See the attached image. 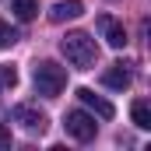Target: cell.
<instances>
[{"instance_id":"cell-1","label":"cell","mask_w":151,"mask_h":151,"mask_svg":"<svg viewBox=\"0 0 151 151\" xmlns=\"http://www.w3.org/2000/svg\"><path fill=\"white\" fill-rule=\"evenodd\" d=\"M60 53L67 56V63L77 67V70H91L95 60H99V46L88 32H67L60 39Z\"/></svg>"},{"instance_id":"cell-2","label":"cell","mask_w":151,"mask_h":151,"mask_svg":"<svg viewBox=\"0 0 151 151\" xmlns=\"http://www.w3.org/2000/svg\"><path fill=\"white\" fill-rule=\"evenodd\" d=\"M63 88H67V70L53 60H42L35 67V91L46 95V99H56Z\"/></svg>"},{"instance_id":"cell-3","label":"cell","mask_w":151,"mask_h":151,"mask_svg":"<svg viewBox=\"0 0 151 151\" xmlns=\"http://www.w3.org/2000/svg\"><path fill=\"white\" fill-rule=\"evenodd\" d=\"M63 127H67V134H70L74 141H91V137H95V130H99V127H95V119H91L88 113H81V109H74V113L63 116Z\"/></svg>"},{"instance_id":"cell-4","label":"cell","mask_w":151,"mask_h":151,"mask_svg":"<svg viewBox=\"0 0 151 151\" xmlns=\"http://www.w3.org/2000/svg\"><path fill=\"white\" fill-rule=\"evenodd\" d=\"M99 32H102V39H106L113 49H123V46H127V28L116 21L113 14H99Z\"/></svg>"},{"instance_id":"cell-5","label":"cell","mask_w":151,"mask_h":151,"mask_svg":"<svg viewBox=\"0 0 151 151\" xmlns=\"http://www.w3.org/2000/svg\"><path fill=\"white\" fill-rule=\"evenodd\" d=\"M14 123H21L28 134H42L46 130V116L39 113V109H32V106H18L14 109Z\"/></svg>"},{"instance_id":"cell-6","label":"cell","mask_w":151,"mask_h":151,"mask_svg":"<svg viewBox=\"0 0 151 151\" xmlns=\"http://www.w3.org/2000/svg\"><path fill=\"white\" fill-rule=\"evenodd\" d=\"M77 99H81V102H84L88 109H95V113L102 116V119H113V116H116L113 102H106V99H102V95H95L91 88H77Z\"/></svg>"},{"instance_id":"cell-7","label":"cell","mask_w":151,"mask_h":151,"mask_svg":"<svg viewBox=\"0 0 151 151\" xmlns=\"http://www.w3.org/2000/svg\"><path fill=\"white\" fill-rule=\"evenodd\" d=\"M102 84H106V88H116V91L130 88V63H113V67L102 74Z\"/></svg>"},{"instance_id":"cell-8","label":"cell","mask_w":151,"mask_h":151,"mask_svg":"<svg viewBox=\"0 0 151 151\" xmlns=\"http://www.w3.org/2000/svg\"><path fill=\"white\" fill-rule=\"evenodd\" d=\"M81 14H84V4H81V0H60V4H53V11H49L53 21H74Z\"/></svg>"},{"instance_id":"cell-9","label":"cell","mask_w":151,"mask_h":151,"mask_svg":"<svg viewBox=\"0 0 151 151\" xmlns=\"http://www.w3.org/2000/svg\"><path fill=\"white\" fill-rule=\"evenodd\" d=\"M11 11L18 21H32L39 14V0H11Z\"/></svg>"},{"instance_id":"cell-10","label":"cell","mask_w":151,"mask_h":151,"mask_svg":"<svg viewBox=\"0 0 151 151\" xmlns=\"http://www.w3.org/2000/svg\"><path fill=\"white\" fill-rule=\"evenodd\" d=\"M130 116H134V127H141V130H151V109L144 99H137L134 106H130Z\"/></svg>"},{"instance_id":"cell-11","label":"cell","mask_w":151,"mask_h":151,"mask_svg":"<svg viewBox=\"0 0 151 151\" xmlns=\"http://www.w3.org/2000/svg\"><path fill=\"white\" fill-rule=\"evenodd\" d=\"M18 42V32L7 25V21H0V49H7V46H14Z\"/></svg>"},{"instance_id":"cell-12","label":"cell","mask_w":151,"mask_h":151,"mask_svg":"<svg viewBox=\"0 0 151 151\" xmlns=\"http://www.w3.org/2000/svg\"><path fill=\"white\" fill-rule=\"evenodd\" d=\"M0 81H4V84H11V88H14V84H18V70H14V67H11V63H7V67H0Z\"/></svg>"},{"instance_id":"cell-13","label":"cell","mask_w":151,"mask_h":151,"mask_svg":"<svg viewBox=\"0 0 151 151\" xmlns=\"http://www.w3.org/2000/svg\"><path fill=\"white\" fill-rule=\"evenodd\" d=\"M0 148H11V130L0 127Z\"/></svg>"}]
</instances>
